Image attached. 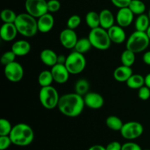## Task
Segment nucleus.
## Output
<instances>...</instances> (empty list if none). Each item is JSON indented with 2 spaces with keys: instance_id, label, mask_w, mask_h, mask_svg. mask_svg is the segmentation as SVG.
I'll list each match as a JSON object with an SVG mask.
<instances>
[{
  "instance_id": "f257e3e1",
  "label": "nucleus",
  "mask_w": 150,
  "mask_h": 150,
  "mask_svg": "<svg viewBox=\"0 0 150 150\" xmlns=\"http://www.w3.org/2000/svg\"><path fill=\"white\" fill-rule=\"evenodd\" d=\"M84 106L83 97L75 92L65 94L60 97L57 108L63 115L74 118L83 112Z\"/></svg>"
},
{
  "instance_id": "f03ea898",
  "label": "nucleus",
  "mask_w": 150,
  "mask_h": 150,
  "mask_svg": "<svg viewBox=\"0 0 150 150\" xmlns=\"http://www.w3.org/2000/svg\"><path fill=\"white\" fill-rule=\"evenodd\" d=\"M13 144L19 146H26L32 144L35 133L32 127L25 123H18L13 127L10 133Z\"/></svg>"
},
{
  "instance_id": "7ed1b4c3",
  "label": "nucleus",
  "mask_w": 150,
  "mask_h": 150,
  "mask_svg": "<svg viewBox=\"0 0 150 150\" xmlns=\"http://www.w3.org/2000/svg\"><path fill=\"white\" fill-rule=\"evenodd\" d=\"M15 25L18 34L26 38L34 37L38 31V21L29 13H20L17 16Z\"/></svg>"
},
{
  "instance_id": "20e7f679",
  "label": "nucleus",
  "mask_w": 150,
  "mask_h": 150,
  "mask_svg": "<svg viewBox=\"0 0 150 150\" xmlns=\"http://www.w3.org/2000/svg\"><path fill=\"white\" fill-rule=\"evenodd\" d=\"M92 47L100 51H105L111 46V41L108 31L103 28L99 27L91 29L88 36Z\"/></svg>"
},
{
  "instance_id": "39448f33",
  "label": "nucleus",
  "mask_w": 150,
  "mask_h": 150,
  "mask_svg": "<svg viewBox=\"0 0 150 150\" xmlns=\"http://www.w3.org/2000/svg\"><path fill=\"white\" fill-rule=\"evenodd\" d=\"M149 42L150 40L146 32L136 30L127 40L126 48L135 54H139L148 48Z\"/></svg>"
},
{
  "instance_id": "423d86ee",
  "label": "nucleus",
  "mask_w": 150,
  "mask_h": 150,
  "mask_svg": "<svg viewBox=\"0 0 150 150\" xmlns=\"http://www.w3.org/2000/svg\"><path fill=\"white\" fill-rule=\"evenodd\" d=\"M59 95L57 89L51 86L41 87L39 92V100L41 105L48 110L57 107L59 100Z\"/></svg>"
},
{
  "instance_id": "0eeeda50",
  "label": "nucleus",
  "mask_w": 150,
  "mask_h": 150,
  "mask_svg": "<svg viewBox=\"0 0 150 150\" xmlns=\"http://www.w3.org/2000/svg\"><path fill=\"white\" fill-rule=\"evenodd\" d=\"M64 65L66 66L70 74H79L82 73L86 67V59L83 54L75 51L67 56Z\"/></svg>"
},
{
  "instance_id": "6e6552de",
  "label": "nucleus",
  "mask_w": 150,
  "mask_h": 150,
  "mask_svg": "<svg viewBox=\"0 0 150 150\" xmlns=\"http://www.w3.org/2000/svg\"><path fill=\"white\" fill-rule=\"evenodd\" d=\"M120 132L124 139L127 140H133L139 138L143 134L144 127L139 122H128L124 123Z\"/></svg>"
},
{
  "instance_id": "1a4fd4ad",
  "label": "nucleus",
  "mask_w": 150,
  "mask_h": 150,
  "mask_svg": "<svg viewBox=\"0 0 150 150\" xmlns=\"http://www.w3.org/2000/svg\"><path fill=\"white\" fill-rule=\"evenodd\" d=\"M48 1L46 0H26L25 1V9L26 13L38 18L48 13Z\"/></svg>"
},
{
  "instance_id": "9d476101",
  "label": "nucleus",
  "mask_w": 150,
  "mask_h": 150,
  "mask_svg": "<svg viewBox=\"0 0 150 150\" xmlns=\"http://www.w3.org/2000/svg\"><path fill=\"white\" fill-rule=\"evenodd\" d=\"M4 73L6 79L9 81L13 82V83H17L23 79L24 70L20 63L15 61L4 66Z\"/></svg>"
},
{
  "instance_id": "9b49d317",
  "label": "nucleus",
  "mask_w": 150,
  "mask_h": 150,
  "mask_svg": "<svg viewBox=\"0 0 150 150\" xmlns=\"http://www.w3.org/2000/svg\"><path fill=\"white\" fill-rule=\"evenodd\" d=\"M78 36L73 29L69 28L63 29L59 34V41L64 48L67 49L74 48L78 41Z\"/></svg>"
},
{
  "instance_id": "f8f14e48",
  "label": "nucleus",
  "mask_w": 150,
  "mask_h": 150,
  "mask_svg": "<svg viewBox=\"0 0 150 150\" xmlns=\"http://www.w3.org/2000/svg\"><path fill=\"white\" fill-rule=\"evenodd\" d=\"M51 72L53 79H54V81L59 84L66 83L68 81L70 75L66 66L64 64H59V63L51 67Z\"/></svg>"
},
{
  "instance_id": "ddd939ff",
  "label": "nucleus",
  "mask_w": 150,
  "mask_h": 150,
  "mask_svg": "<svg viewBox=\"0 0 150 150\" xmlns=\"http://www.w3.org/2000/svg\"><path fill=\"white\" fill-rule=\"evenodd\" d=\"M133 19H134V14L128 7L119 9L116 16L117 24L123 28L130 26L133 23Z\"/></svg>"
},
{
  "instance_id": "4468645a",
  "label": "nucleus",
  "mask_w": 150,
  "mask_h": 150,
  "mask_svg": "<svg viewBox=\"0 0 150 150\" xmlns=\"http://www.w3.org/2000/svg\"><path fill=\"white\" fill-rule=\"evenodd\" d=\"M85 106L91 109H99L104 105V98L97 92H88L83 97Z\"/></svg>"
},
{
  "instance_id": "2eb2a0df",
  "label": "nucleus",
  "mask_w": 150,
  "mask_h": 150,
  "mask_svg": "<svg viewBox=\"0 0 150 150\" xmlns=\"http://www.w3.org/2000/svg\"><path fill=\"white\" fill-rule=\"evenodd\" d=\"M18 33L14 23H4L0 29V37L5 42H11Z\"/></svg>"
},
{
  "instance_id": "dca6fc26",
  "label": "nucleus",
  "mask_w": 150,
  "mask_h": 150,
  "mask_svg": "<svg viewBox=\"0 0 150 150\" xmlns=\"http://www.w3.org/2000/svg\"><path fill=\"white\" fill-rule=\"evenodd\" d=\"M54 18L51 13H47L38 18V31L42 33H48L54 28Z\"/></svg>"
},
{
  "instance_id": "f3484780",
  "label": "nucleus",
  "mask_w": 150,
  "mask_h": 150,
  "mask_svg": "<svg viewBox=\"0 0 150 150\" xmlns=\"http://www.w3.org/2000/svg\"><path fill=\"white\" fill-rule=\"evenodd\" d=\"M108 33L111 42L121 44L126 40V34L124 29L119 25H114L108 29Z\"/></svg>"
},
{
  "instance_id": "a211bd4d",
  "label": "nucleus",
  "mask_w": 150,
  "mask_h": 150,
  "mask_svg": "<svg viewBox=\"0 0 150 150\" xmlns=\"http://www.w3.org/2000/svg\"><path fill=\"white\" fill-rule=\"evenodd\" d=\"M58 56L53 50L46 48L41 51L40 54V58L41 62L45 65L48 67H53L58 62Z\"/></svg>"
},
{
  "instance_id": "6ab92c4d",
  "label": "nucleus",
  "mask_w": 150,
  "mask_h": 150,
  "mask_svg": "<svg viewBox=\"0 0 150 150\" xmlns=\"http://www.w3.org/2000/svg\"><path fill=\"white\" fill-rule=\"evenodd\" d=\"M12 51L18 57H23L30 52L31 45L28 41L21 40H17L13 44L11 48Z\"/></svg>"
},
{
  "instance_id": "aec40b11",
  "label": "nucleus",
  "mask_w": 150,
  "mask_h": 150,
  "mask_svg": "<svg viewBox=\"0 0 150 150\" xmlns=\"http://www.w3.org/2000/svg\"><path fill=\"white\" fill-rule=\"evenodd\" d=\"M133 70L131 67H127L122 64L120 67H117L114 71V78L118 82H125L129 78L133 75Z\"/></svg>"
},
{
  "instance_id": "412c9836",
  "label": "nucleus",
  "mask_w": 150,
  "mask_h": 150,
  "mask_svg": "<svg viewBox=\"0 0 150 150\" xmlns=\"http://www.w3.org/2000/svg\"><path fill=\"white\" fill-rule=\"evenodd\" d=\"M100 15V27L108 30L109 28L114 25V16L111 10L108 9H104L101 10Z\"/></svg>"
},
{
  "instance_id": "4be33fe9",
  "label": "nucleus",
  "mask_w": 150,
  "mask_h": 150,
  "mask_svg": "<svg viewBox=\"0 0 150 150\" xmlns=\"http://www.w3.org/2000/svg\"><path fill=\"white\" fill-rule=\"evenodd\" d=\"M126 84L130 89H139L145 85V79L142 75L133 74L126 81Z\"/></svg>"
},
{
  "instance_id": "5701e85b",
  "label": "nucleus",
  "mask_w": 150,
  "mask_h": 150,
  "mask_svg": "<svg viewBox=\"0 0 150 150\" xmlns=\"http://www.w3.org/2000/svg\"><path fill=\"white\" fill-rule=\"evenodd\" d=\"M150 26V19L148 15H139L135 21V27L137 31L146 32Z\"/></svg>"
},
{
  "instance_id": "b1692460",
  "label": "nucleus",
  "mask_w": 150,
  "mask_h": 150,
  "mask_svg": "<svg viewBox=\"0 0 150 150\" xmlns=\"http://www.w3.org/2000/svg\"><path fill=\"white\" fill-rule=\"evenodd\" d=\"M85 21L86 25L91 29L100 26V15L95 11H90L87 13L85 16Z\"/></svg>"
},
{
  "instance_id": "393cba45",
  "label": "nucleus",
  "mask_w": 150,
  "mask_h": 150,
  "mask_svg": "<svg viewBox=\"0 0 150 150\" xmlns=\"http://www.w3.org/2000/svg\"><path fill=\"white\" fill-rule=\"evenodd\" d=\"M105 124L107 127L114 131H120L124 123L121 120V119L119 118L117 116L111 115L107 117L105 120Z\"/></svg>"
},
{
  "instance_id": "a878e982",
  "label": "nucleus",
  "mask_w": 150,
  "mask_h": 150,
  "mask_svg": "<svg viewBox=\"0 0 150 150\" xmlns=\"http://www.w3.org/2000/svg\"><path fill=\"white\" fill-rule=\"evenodd\" d=\"M92 47V45L91 44L90 41H89V38H83L78 40L74 49L77 52L84 54L86 52H88Z\"/></svg>"
},
{
  "instance_id": "bb28decb",
  "label": "nucleus",
  "mask_w": 150,
  "mask_h": 150,
  "mask_svg": "<svg viewBox=\"0 0 150 150\" xmlns=\"http://www.w3.org/2000/svg\"><path fill=\"white\" fill-rule=\"evenodd\" d=\"M120 59H121V62L122 65L131 67L135 63V61H136V54L126 48L122 53Z\"/></svg>"
},
{
  "instance_id": "cd10ccee",
  "label": "nucleus",
  "mask_w": 150,
  "mask_h": 150,
  "mask_svg": "<svg viewBox=\"0 0 150 150\" xmlns=\"http://www.w3.org/2000/svg\"><path fill=\"white\" fill-rule=\"evenodd\" d=\"M38 83L41 87L44 86H51L52 82L54 81L52 74H51V70H43L41 72L38 76Z\"/></svg>"
},
{
  "instance_id": "c85d7f7f",
  "label": "nucleus",
  "mask_w": 150,
  "mask_h": 150,
  "mask_svg": "<svg viewBox=\"0 0 150 150\" xmlns=\"http://www.w3.org/2000/svg\"><path fill=\"white\" fill-rule=\"evenodd\" d=\"M75 92L81 96H84L89 92V83L86 79H81L77 81L75 84Z\"/></svg>"
},
{
  "instance_id": "c756f323",
  "label": "nucleus",
  "mask_w": 150,
  "mask_h": 150,
  "mask_svg": "<svg viewBox=\"0 0 150 150\" xmlns=\"http://www.w3.org/2000/svg\"><path fill=\"white\" fill-rule=\"evenodd\" d=\"M128 7L134 15L144 14L146 10V5L142 0H132Z\"/></svg>"
},
{
  "instance_id": "7c9ffc66",
  "label": "nucleus",
  "mask_w": 150,
  "mask_h": 150,
  "mask_svg": "<svg viewBox=\"0 0 150 150\" xmlns=\"http://www.w3.org/2000/svg\"><path fill=\"white\" fill-rule=\"evenodd\" d=\"M18 15L13 10L4 9L1 12V19L4 23H15Z\"/></svg>"
},
{
  "instance_id": "2f4dec72",
  "label": "nucleus",
  "mask_w": 150,
  "mask_h": 150,
  "mask_svg": "<svg viewBox=\"0 0 150 150\" xmlns=\"http://www.w3.org/2000/svg\"><path fill=\"white\" fill-rule=\"evenodd\" d=\"M13 127L10 121L1 118L0 120V136H9Z\"/></svg>"
},
{
  "instance_id": "473e14b6",
  "label": "nucleus",
  "mask_w": 150,
  "mask_h": 150,
  "mask_svg": "<svg viewBox=\"0 0 150 150\" xmlns=\"http://www.w3.org/2000/svg\"><path fill=\"white\" fill-rule=\"evenodd\" d=\"M17 56L14 54L13 51H6L5 53L2 54L1 57V63L4 66L7 65V64H10V63L13 62L16 60V57Z\"/></svg>"
},
{
  "instance_id": "72a5a7b5",
  "label": "nucleus",
  "mask_w": 150,
  "mask_h": 150,
  "mask_svg": "<svg viewBox=\"0 0 150 150\" xmlns=\"http://www.w3.org/2000/svg\"><path fill=\"white\" fill-rule=\"evenodd\" d=\"M81 18L78 15H73L68 18L67 21V28L75 30L81 24Z\"/></svg>"
},
{
  "instance_id": "f704fd0d",
  "label": "nucleus",
  "mask_w": 150,
  "mask_h": 150,
  "mask_svg": "<svg viewBox=\"0 0 150 150\" xmlns=\"http://www.w3.org/2000/svg\"><path fill=\"white\" fill-rule=\"evenodd\" d=\"M138 97L142 100H147L150 98V89L146 85L143 86L139 89Z\"/></svg>"
},
{
  "instance_id": "c9c22d12",
  "label": "nucleus",
  "mask_w": 150,
  "mask_h": 150,
  "mask_svg": "<svg viewBox=\"0 0 150 150\" xmlns=\"http://www.w3.org/2000/svg\"><path fill=\"white\" fill-rule=\"evenodd\" d=\"M48 13H57L60 10L61 4L59 0H48Z\"/></svg>"
},
{
  "instance_id": "e433bc0d",
  "label": "nucleus",
  "mask_w": 150,
  "mask_h": 150,
  "mask_svg": "<svg viewBox=\"0 0 150 150\" xmlns=\"http://www.w3.org/2000/svg\"><path fill=\"white\" fill-rule=\"evenodd\" d=\"M11 144L13 143L10 136H0V150L8 149Z\"/></svg>"
},
{
  "instance_id": "4c0bfd02",
  "label": "nucleus",
  "mask_w": 150,
  "mask_h": 150,
  "mask_svg": "<svg viewBox=\"0 0 150 150\" xmlns=\"http://www.w3.org/2000/svg\"><path fill=\"white\" fill-rule=\"evenodd\" d=\"M122 150H142V149L138 144L134 142H127L122 144Z\"/></svg>"
},
{
  "instance_id": "58836bf2",
  "label": "nucleus",
  "mask_w": 150,
  "mask_h": 150,
  "mask_svg": "<svg viewBox=\"0 0 150 150\" xmlns=\"http://www.w3.org/2000/svg\"><path fill=\"white\" fill-rule=\"evenodd\" d=\"M131 1L132 0H111V3L119 9L128 7Z\"/></svg>"
},
{
  "instance_id": "ea45409f",
  "label": "nucleus",
  "mask_w": 150,
  "mask_h": 150,
  "mask_svg": "<svg viewBox=\"0 0 150 150\" xmlns=\"http://www.w3.org/2000/svg\"><path fill=\"white\" fill-rule=\"evenodd\" d=\"M122 145L118 142H111L105 146L106 150H122Z\"/></svg>"
},
{
  "instance_id": "a19ab883",
  "label": "nucleus",
  "mask_w": 150,
  "mask_h": 150,
  "mask_svg": "<svg viewBox=\"0 0 150 150\" xmlns=\"http://www.w3.org/2000/svg\"><path fill=\"white\" fill-rule=\"evenodd\" d=\"M143 62L147 65H150V51H146L144 54Z\"/></svg>"
},
{
  "instance_id": "79ce46f5",
  "label": "nucleus",
  "mask_w": 150,
  "mask_h": 150,
  "mask_svg": "<svg viewBox=\"0 0 150 150\" xmlns=\"http://www.w3.org/2000/svg\"><path fill=\"white\" fill-rule=\"evenodd\" d=\"M88 150H106V149L102 145H93L89 147Z\"/></svg>"
},
{
  "instance_id": "37998d69",
  "label": "nucleus",
  "mask_w": 150,
  "mask_h": 150,
  "mask_svg": "<svg viewBox=\"0 0 150 150\" xmlns=\"http://www.w3.org/2000/svg\"><path fill=\"white\" fill-rule=\"evenodd\" d=\"M66 58H67V57H65V56L59 55L58 56V62L57 63H59V64H64V63H65V62H66Z\"/></svg>"
},
{
  "instance_id": "c03bdc74",
  "label": "nucleus",
  "mask_w": 150,
  "mask_h": 150,
  "mask_svg": "<svg viewBox=\"0 0 150 150\" xmlns=\"http://www.w3.org/2000/svg\"><path fill=\"white\" fill-rule=\"evenodd\" d=\"M145 79V85L150 89V73H148L144 77Z\"/></svg>"
},
{
  "instance_id": "a18cd8bd",
  "label": "nucleus",
  "mask_w": 150,
  "mask_h": 150,
  "mask_svg": "<svg viewBox=\"0 0 150 150\" xmlns=\"http://www.w3.org/2000/svg\"><path fill=\"white\" fill-rule=\"evenodd\" d=\"M146 35H147V36L149 37V40H150V26H149V28H148L147 30H146Z\"/></svg>"
},
{
  "instance_id": "49530a36",
  "label": "nucleus",
  "mask_w": 150,
  "mask_h": 150,
  "mask_svg": "<svg viewBox=\"0 0 150 150\" xmlns=\"http://www.w3.org/2000/svg\"><path fill=\"white\" fill-rule=\"evenodd\" d=\"M148 16H149V19H150V9H149V13H148Z\"/></svg>"
},
{
  "instance_id": "de8ad7c7",
  "label": "nucleus",
  "mask_w": 150,
  "mask_h": 150,
  "mask_svg": "<svg viewBox=\"0 0 150 150\" xmlns=\"http://www.w3.org/2000/svg\"><path fill=\"white\" fill-rule=\"evenodd\" d=\"M144 150H150V149H144Z\"/></svg>"
}]
</instances>
